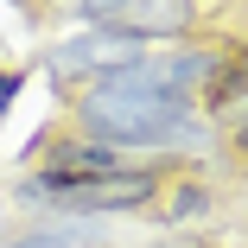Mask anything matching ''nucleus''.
Listing matches in <instances>:
<instances>
[{"label":"nucleus","mask_w":248,"mask_h":248,"mask_svg":"<svg viewBox=\"0 0 248 248\" xmlns=\"http://www.w3.org/2000/svg\"><path fill=\"white\" fill-rule=\"evenodd\" d=\"M7 248H89L77 229H38V235H19V242H7Z\"/></svg>","instance_id":"8"},{"label":"nucleus","mask_w":248,"mask_h":248,"mask_svg":"<svg viewBox=\"0 0 248 248\" xmlns=\"http://www.w3.org/2000/svg\"><path fill=\"white\" fill-rule=\"evenodd\" d=\"M13 95H19V77H13V70H0V108H7Z\"/></svg>","instance_id":"10"},{"label":"nucleus","mask_w":248,"mask_h":248,"mask_svg":"<svg viewBox=\"0 0 248 248\" xmlns=\"http://www.w3.org/2000/svg\"><path fill=\"white\" fill-rule=\"evenodd\" d=\"M77 115H83V127L102 140V146H153V140L185 134L191 95L159 89L153 77H146V64H140V70H127V77H115L102 89H89L83 102H77Z\"/></svg>","instance_id":"1"},{"label":"nucleus","mask_w":248,"mask_h":248,"mask_svg":"<svg viewBox=\"0 0 248 248\" xmlns=\"http://www.w3.org/2000/svg\"><path fill=\"white\" fill-rule=\"evenodd\" d=\"M146 64V45L140 38H127V32H89V38H70V45H58L51 51V77H83V70H95V77H127V70H140Z\"/></svg>","instance_id":"3"},{"label":"nucleus","mask_w":248,"mask_h":248,"mask_svg":"<svg viewBox=\"0 0 248 248\" xmlns=\"http://www.w3.org/2000/svg\"><path fill=\"white\" fill-rule=\"evenodd\" d=\"M121 7H127V0H64V13H77V19H121Z\"/></svg>","instance_id":"9"},{"label":"nucleus","mask_w":248,"mask_h":248,"mask_svg":"<svg viewBox=\"0 0 248 248\" xmlns=\"http://www.w3.org/2000/svg\"><path fill=\"white\" fill-rule=\"evenodd\" d=\"M102 172H121L115 146H102V140H64V146H51L45 172H38V178H32L26 191H51V185H83V178H102Z\"/></svg>","instance_id":"4"},{"label":"nucleus","mask_w":248,"mask_h":248,"mask_svg":"<svg viewBox=\"0 0 248 248\" xmlns=\"http://www.w3.org/2000/svg\"><path fill=\"white\" fill-rule=\"evenodd\" d=\"M235 146H242V153H248V115L235 121Z\"/></svg>","instance_id":"11"},{"label":"nucleus","mask_w":248,"mask_h":248,"mask_svg":"<svg viewBox=\"0 0 248 248\" xmlns=\"http://www.w3.org/2000/svg\"><path fill=\"white\" fill-rule=\"evenodd\" d=\"M197 19V0H127L121 7V19H115V32H127V38H172V32H185Z\"/></svg>","instance_id":"5"},{"label":"nucleus","mask_w":248,"mask_h":248,"mask_svg":"<svg viewBox=\"0 0 248 248\" xmlns=\"http://www.w3.org/2000/svg\"><path fill=\"white\" fill-rule=\"evenodd\" d=\"M159 191L153 172H102V178H83V185H51V191H19L26 204H58V210H140L146 197Z\"/></svg>","instance_id":"2"},{"label":"nucleus","mask_w":248,"mask_h":248,"mask_svg":"<svg viewBox=\"0 0 248 248\" xmlns=\"http://www.w3.org/2000/svg\"><path fill=\"white\" fill-rule=\"evenodd\" d=\"M242 89H248V51H229V58H223V70H217V77H210V89H204V108H229Z\"/></svg>","instance_id":"6"},{"label":"nucleus","mask_w":248,"mask_h":248,"mask_svg":"<svg viewBox=\"0 0 248 248\" xmlns=\"http://www.w3.org/2000/svg\"><path fill=\"white\" fill-rule=\"evenodd\" d=\"M204 210H210V191L204 185H178L172 204H166V223H191V217H204Z\"/></svg>","instance_id":"7"}]
</instances>
